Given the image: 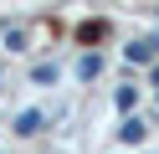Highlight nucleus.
I'll list each match as a JSON object with an SVG mask.
<instances>
[{"mask_svg": "<svg viewBox=\"0 0 159 154\" xmlns=\"http://www.w3.org/2000/svg\"><path fill=\"white\" fill-rule=\"evenodd\" d=\"M154 57V41H139V46H128V62H149Z\"/></svg>", "mask_w": 159, "mask_h": 154, "instance_id": "obj_3", "label": "nucleus"}, {"mask_svg": "<svg viewBox=\"0 0 159 154\" xmlns=\"http://www.w3.org/2000/svg\"><path fill=\"white\" fill-rule=\"evenodd\" d=\"M118 139H123V144H144V123H139V118H128L123 128H118Z\"/></svg>", "mask_w": 159, "mask_h": 154, "instance_id": "obj_1", "label": "nucleus"}, {"mask_svg": "<svg viewBox=\"0 0 159 154\" xmlns=\"http://www.w3.org/2000/svg\"><path fill=\"white\" fill-rule=\"evenodd\" d=\"M41 128V113H21V118H16V133H36Z\"/></svg>", "mask_w": 159, "mask_h": 154, "instance_id": "obj_2", "label": "nucleus"}]
</instances>
